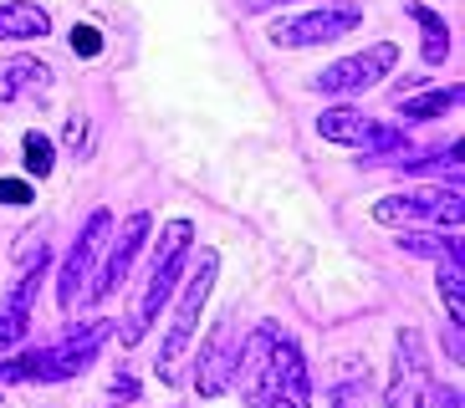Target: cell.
Masks as SVG:
<instances>
[{
  "label": "cell",
  "mask_w": 465,
  "mask_h": 408,
  "mask_svg": "<svg viewBox=\"0 0 465 408\" xmlns=\"http://www.w3.org/2000/svg\"><path fill=\"white\" fill-rule=\"evenodd\" d=\"M0 383H36V353H15L0 363Z\"/></svg>",
  "instance_id": "7402d4cb"
},
{
  "label": "cell",
  "mask_w": 465,
  "mask_h": 408,
  "mask_svg": "<svg viewBox=\"0 0 465 408\" xmlns=\"http://www.w3.org/2000/svg\"><path fill=\"white\" fill-rule=\"evenodd\" d=\"M42 266H21V281L0 296V353H11V347H21L31 332V306H36V291H42Z\"/></svg>",
  "instance_id": "7c38bea8"
},
{
  "label": "cell",
  "mask_w": 465,
  "mask_h": 408,
  "mask_svg": "<svg viewBox=\"0 0 465 408\" xmlns=\"http://www.w3.org/2000/svg\"><path fill=\"white\" fill-rule=\"evenodd\" d=\"M445 347H450V357H455V363L465 357V347H460V326H455V322H450V332H445Z\"/></svg>",
  "instance_id": "f1b7e54d"
},
{
  "label": "cell",
  "mask_w": 465,
  "mask_h": 408,
  "mask_svg": "<svg viewBox=\"0 0 465 408\" xmlns=\"http://www.w3.org/2000/svg\"><path fill=\"white\" fill-rule=\"evenodd\" d=\"M235 383L251 408H312V367L302 357L297 337L276 322H261L235 357Z\"/></svg>",
  "instance_id": "6da1fadb"
},
{
  "label": "cell",
  "mask_w": 465,
  "mask_h": 408,
  "mask_svg": "<svg viewBox=\"0 0 465 408\" xmlns=\"http://www.w3.org/2000/svg\"><path fill=\"white\" fill-rule=\"evenodd\" d=\"M108 235H113V215L108 209H93V215L83 219L77 240H72L62 271H56V306H62V312H72V306L83 301L87 281H93V271H97V256L108 250Z\"/></svg>",
  "instance_id": "5b68a950"
},
{
  "label": "cell",
  "mask_w": 465,
  "mask_h": 408,
  "mask_svg": "<svg viewBox=\"0 0 465 408\" xmlns=\"http://www.w3.org/2000/svg\"><path fill=\"white\" fill-rule=\"evenodd\" d=\"M369 128H373V118H369V112H358L353 102H338V108H328L322 118H317V133L328 138V143H348V149L363 143Z\"/></svg>",
  "instance_id": "9a60e30c"
},
{
  "label": "cell",
  "mask_w": 465,
  "mask_h": 408,
  "mask_svg": "<svg viewBox=\"0 0 465 408\" xmlns=\"http://www.w3.org/2000/svg\"><path fill=\"white\" fill-rule=\"evenodd\" d=\"M399 250L420 260H460V240L455 235H435V230H404L399 235Z\"/></svg>",
  "instance_id": "e0dca14e"
},
{
  "label": "cell",
  "mask_w": 465,
  "mask_h": 408,
  "mask_svg": "<svg viewBox=\"0 0 465 408\" xmlns=\"http://www.w3.org/2000/svg\"><path fill=\"white\" fill-rule=\"evenodd\" d=\"M108 337H113V322H87V326H77V332H67V342L36 353V383H67V378H77V373H87Z\"/></svg>",
  "instance_id": "30bf717a"
},
{
  "label": "cell",
  "mask_w": 465,
  "mask_h": 408,
  "mask_svg": "<svg viewBox=\"0 0 465 408\" xmlns=\"http://www.w3.org/2000/svg\"><path fill=\"white\" fill-rule=\"evenodd\" d=\"M430 353H424V337L414 326H404L394 337V378H389V393L383 408H424L430 403Z\"/></svg>",
  "instance_id": "9c48e42d"
},
{
  "label": "cell",
  "mask_w": 465,
  "mask_h": 408,
  "mask_svg": "<svg viewBox=\"0 0 465 408\" xmlns=\"http://www.w3.org/2000/svg\"><path fill=\"white\" fill-rule=\"evenodd\" d=\"M358 149H363V163H369V169L373 163H394V159L410 153V133H404V128H379V122H373Z\"/></svg>",
  "instance_id": "2e32d148"
},
{
  "label": "cell",
  "mask_w": 465,
  "mask_h": 408,
  "mask_svg": "<svg viewBox=\"0 0 465 408\" xmlns=\"http://www.w3.org/2000/svg\"><path fill=\"white\" fill-rule=\"evenodd\" d=\"M399 67V46L394 41H373V46H363V52L342 56V62H332V67H322L312 77V92L317 97H342V102H353L358 92H369V87H379L389 72Z\"/></svg>",
  "instance_id": "277c9868"
},
{
  "label": "cell",
  "mask_w": 465,
  "mask_h": 408,
  "mask_svg": "<svg viewBox=\"0 0 465 408\" xmlns=\"http://www.w3.org/2000/svg\"><path fill=\"white\" fill-rule=\"evenodd\" d=\"M363 26V11L358 5H312L302 15H287V21H272V46L282 52H302V46H328V41H342Z\"/></svg>",
  "instance_id": "8992f818"
},
{
  "label": "cell",
  "mask_w": 465,
  "mask_h": 408,
  "mask_svg": "<svg viewBox=\"0 0 465 408\" xmlns=\"http://www.w3.org/2000/svg\"><path fill=\"white\" fill-rule=\"evenodd\" d=\"M460 260H440V296H445V312H450V322L460 326L465 322V296H460Z\"/></svg>",
  "instance_id": "44dd1931"
},
{
  "label": "cell",
  "mask_w": 465,
  "mask_h": 408,
  "mask_svg": "<svg viewBox=\"0 0 465 408\" xmlns=\"http://www.w3.org/2000/svg\"><path fill=\"white\" fill-rule=\"evenodd\" d=\"M134 393H138V383L128 378V373H118V378H113V388H108V398H113V403H128Z\"/></svg>",
  "instance_id": "4316f807"
},
{
  "label": "cell",
  "mask_w": 465,
  "mask_h": 408,
  "mask_svg": "<svg viewBox=\"0 0 465 408\" xmlns=\"http://www.w3.org/2000/svg\"><path fill=\"white\" fill-rule=\"evenodd\" d=\"M21 163H26L31 179H46L56 169V149L46 133H26V143H21Z\"/></svg>",
  "instance_id": "ffe728a7"
},
{
  "label": "cell",
  "mask_w": 465,
  "mask_h": 408,
  "mask_svg": "<svg viewBox=\"0 0 465 408\" xmlns=\"http://www.w3.org/2000/svg\"><path fill=\"white\" fill-rule=\"evenodd\" d=\"M465 204H460V189H414V194H383L379 204H373V219L379 225H460Z\"/></svg>",
  "instance_id": "52a82bcc"
},
{
  "label": "cell",
  "mask_w": 465,
  "mask_h": 408,
  "mask_svg": "<svg viewBox=\"0 0 465 408\" xmlns=\"http://www.w3.org/2000/svg\"><path fill=\"white\" fill-rule=\"evenodd\" d=\"M272 5H292V0H241V11H251V15L272 11Z\"/></svg>",
  "instance_id": "83f0119b"
},
{
  "label": "cell",
  "mask_w": 465,
  "mask_h": 408,
  "mask_svg": "<svg viewBox=\"0 0 465 408\" xmlns=\"http://www.w3.org/2000/svg\"><path fill=\"white\" fill-rule=\"evenodd\" d=\"M72 52H77V56H97V52H103V36H97L93 26H77V31H72Z\"/></svg>",
  "instance_id": "484cf974"
},
{
  "label": "cell",
  "mask_w": 465,
  "mask_h": 408,
  "mask_svg": "<svg viewBox=\"0 0 465 408\" xmlns=\"http://www.w3.org/2000/svg\"><path fill=\"white\" fill-rule=\"evenodd\" d=\"M143 240H149V209L128 215L124 225L108 235V256L97 260L93 281H87V301H93V306H103V301H108L113 291L128 281V271H134V260H138V250H143Z\"/></svg>",
  "instance_id": "ba28073f"
},
{
  "label": "cell",
  "mask_w": 465,
  "mask_h": 408,
  "mask_svg": "<svg viewBox=\"0 0 465 408\" xmlns=\"http://www.w3.org/2000/svg\"><path fill=\"white\" fill-rule=\"evenodd\" d=\"M190 240H194L190 219H169L164 225V235H159V245H153V260H149V281H143V291L134 296L124 326H118V337H124L128 347H138L143 332H149V322L164 312L169 291L179 286V276H184V266H190Z\"/></svg>",
  "instance_id": "7a4b0ae2"
},
{
  "label": "cell",
  "mask_w": 465,
  "mask_h": 408,
  "mask_svg": "<svg viewBox=\"0 0 465 408\" xmlns=\"http://www.w3.org/2000/svg\"><path fill=\"white\" fill-rule=\"evenodd\" d=\"M435 398H440V408H460V393H455V388H435Z\"/></svg>",
  "instance_id": "f546056e"
},
{
  "label": "cell",
  "mask_w": 465,
  "mask_h": 408,
  "mask_svg": "<svg viewBox=\"0 0 465 408\" xmlns=\"http://www.w3.org/2000/svg\"><path fill=\"white\" fill-rule=\"evenodd\" d=\"M52 36V15L31 0H5L0 5V41H42Z\"/></svg>",
  "instance_id": "5bb4252c"
},
{
  "label": "cell",
  "mask_w": 465,
  "mask_h": 408,
  "mask_svg": "<svg viewBox=\"0 0 465 408\" xmlns=\"http://www.w3.org/2000/svg\"><path fill=\"white\" fill-rule=\"evenodd\" d=\"M31 199H36L31 179H0V204H21V209H31Z\"/></svg>",
  "instance_id": "cb8c5ba5"
},
{
  "label": "cell",
  "mask_w": 465,
  "mask_h": 408,
  "mask_svg": "<svg viewBox=\"0 0 465 408\" xmlns=\"http://www.w3.org/2000/svg\"><path fill=\"white\" fill-rule=\"evenodd\" d=\"M42 87H52V67L46 62H36L26 52L0 62V102H15L21 92H42Z\"/></svg>",
  "instance_id": "4fadbf2b"
},
{
  "label": "cell",
  "mask_w": 465,
  "mask_h": 408,
  "mask_svg": "<svg viewBox=\"0 0 465 408\" xmlns=\"http://www.w3.org/2000/svg\"><path fill=\"white\" fill-rule=\"evenodd\" d=\"M67 149L83 159L87 153V112H72V122H67Z\"/></svg>",
  "instance_id": "d4e9b609"
},
{
  "label": "cell",
  "mask_w": 465,
  "mask_h": 408,
  "mask_svg": "<svg viewBox=\"0 0 465 408\" xmlns=\"http://www.w3.org/2000/svg\"><path fill=\"white\" fill-rule=\"evenodd\" d=\"M235 357H241V337H235L231 316H220V326L210 332V342L200 347V357H194V393H200V398L231 393V383H235Z\"/></svg>",
  "instance_id": "8fae6325"
},
{
  "label": "cell",
  "mask_w": 465,
  "mask_h": 408,
  "mask_svg": "<svg viewBox=\"0 0 465 408\" xmlns=\"http://www.w3.org/2000/svg\"><path fill=\"white\" fill-rule=\"evenodd\" d=\"M332 408H369V383L353 373V383H338L332 388Z\"/></svg>",
  "instance_id": "603a6c76"
},
{
  "label": "cell",
  "mask_w": 465,
  "mask_h": 408,
  "mask_svg": "<svg viewBox=\"0 0 465 408\" xmlns=\"http://www.w3.org/2000/svg\"><path fill=\"white\" fill-rule=\"evenodd\" d=\"M410 15L420 21V31H424V67H440V62L450 56V26H445L430 5H420V0L410 5Z\"/></svg>",
  "instance_id": "ac0fdd59"
},
{
  "label": "cell",
  "mask_w": 465,
  "mask_h": 408,
  "mask_svg": "<svg viewBox=\"0 0 465 408\" xmlns=\"http://www.w3.org/2000/svg\"><path fill=\"white\" fill-rule=\"evenodd\" d=\"M460 102V87H440V92H420V97H404L399 102V118L404 122H430L440 112H450Z\"/></svg>",
  "instance_id": "d6986e66"
},
{
  "label": "cell",
  "mask_w": 465,
  "mask_h": 408,
  "mask_svg": "<svg viewBox=\"0 0 465 408\" xmlns=\"http://www.w3.org/2000/svg\"><path fill=\"white\" fill-rule=\"evenodd\" d=\"M215 276H220V256L215 250H200V260H194V271H190V286L179 291V306H174V322H169V332H164V347H159V378H164L169 388L184 383L190 337H194V326H200V312H205L210 291H215Z\"/></svg>",
  "instance_id": "3957f363"
}]
</instances>
